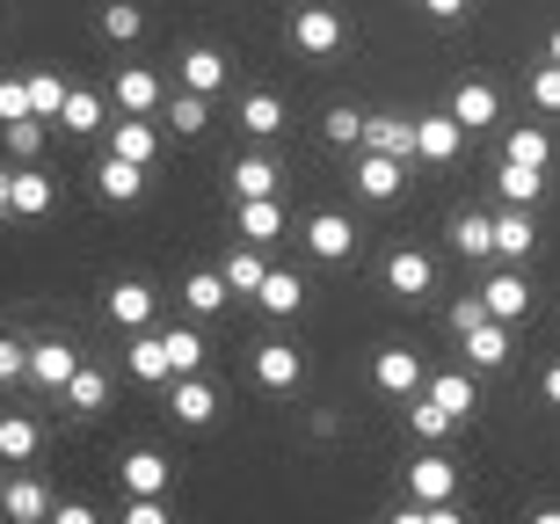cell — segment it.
<instances>
[{"label":"cell","instance_id":"6da1fadb","mask_svg":"<svg viewBox=\"0 0 560 524\" xmlns=\"http://www.w3.org/2000/svg\"><path fill=\"white\" fill-rule=\"evenodd\" d=\"M342 37H350V30H342V15H335L328 0H306V8L291 15V44H299V51H306L313 66L335 59V51H342Z\"/></svg>","mask_w":560,"mask_h":524},{"label":"cell","instance_id":"7a4b0ae2","mask_svg":"<svg viewBox=\"0 0 560 524\" xmlns=\"http://www.w3.org/2000/svg\"><path fill=\"white\" fill-rule=\"evenodd\" d=\"M408 168H416V161H400V153L357 147V197H372V205H394L400 189H408Z\"/></svg>","mask_w":560,"mask_h":524},{"label":"cell","instance_id":"3957f363","mask_svg":"<svg viewBox=\"0 0 560 524\" xmlns=\"http://www.w3.org/2000/svg\"><path fill=\"white\" fill-rule=\"evenodd\" d=\"M458 153H466V125H458L452 109L416 117V161H430V168H458Z\"/></svg>","mask_w":560,"mask_h":524},{"label":"cell","instance_id":"277c9868","mask_svg":"<svg viewBox=\"0 0 560 524\" xmlns=\"http://www.w3.org/2000/svg\"><path fill=\"white\" fill-rule=\"evenodd\" d=\"M161 394H167V416L183 422V430H205V422L219 416V386H211L205 372H183V379H167Z\"/></svg>","mask_w":560,"mask_h":524},{"label":"cell","instance_id":"5b68a950","mask_svg":"<svg viewBox=\"0 0 560 524\" xmlns=\"http://www.w3.org/2000/svg\"><path fill=\"white\" fill-rule=\"evenodd\" d=\"M248 379L262 386V394H291V386L306 379V357H299V342H255Z\"/></svg>","mask_w":560,"mask_h":524},{"label":"cell","instance_id":"8992f818","mask_svg":"<svg viewBox=\"0 0 560 524\" xmlns=\"http://www.w3.org/2000/svg\"><path fill=\"white\" fill-rule=\"evenodd\" d=\"M73 372H81V350H73L66 336H37L30 342V386H37V394H66Z\"/></svg>","mask_w":560,"mask_h":524},{"label":"cell","instance_id":"52a82bcc","mask_svg":"<svg viewBox=\"0 0 560 524\" xmlns=\"http://www.w3.org/2000/svg\"><path fill=\"white\" fill-rule=\"evenodd\" d=\"M422 379H430L422 350H378V357H372V386H378L386 400H408V394H422Z\"/></svg>","mask_w":560,"mask_h":524},{"label":"cell","instance_id":"ba28073f","mask_svg":"<svg viewBox=\"0 0 560 524\" xmlns=\"http://www.w3.org/2000/svg\"><path fill=\"white\" fill-rule=\"evenodd\" d=\"M480 299H488V314L510 321V328H517V321L532 314V284L517 277V263H495V270L480 277Z\"/></svg>","mask_w":560,"mask_h":524},{"label":"cell","instance_id":"9c48e42d","mask_svg":"<svg viewBox=\"0 0 560 524\" xmlns=\"http://www.w3.org/2000/svg\"><path fill=\"white\" fill-rule=\"evenodd\" d=\"M103 314L117 321V328H153V314H161V292L145 284V277H125V284H109V299H103Z\"/></svg>","mask_w":560,"mask_h":524},{"label":"cell","instance_id":"30bf717a","mask_svg":"<svg viewBox=\"0 0 560 524\" xmlns=\"http://www.w3.org/2000/svg\"><path fill=\"white\" fill-rule=\"evenodd\" d=\"M458 350H466V364H474V372H502V364H510V357H517V342H510V321H480V328H466V336H458Z\"/></svg>","mask_w":560,"mask_h":524},{"label":"cell","instance_id":"8fae6325","mask_svg":"<svg viewBox=\"0 0 560 524\" xmlns=\"http://www.w3.org/2000/svg\"><path fill=\"white\" fill-rule=\"evenodd\" d=\"M299 241H306L320 263H350V255H357V226L342 219V211H313L306 226H299Z\"/></svg>","mask_w":560,"mask_h":524},{"label":"cell","instance_id":"7c38bea8","mask_svg":"<svg viewBox=\"0 0 560 524\" xmlns=\"http://www.w3.org/2000/svg\"><path fill=\"white\" fill-rule=\"evenodd\" d=\"M488 226H495V263H524V255L539 248L532 205H502V211H488Z\"/></svg>","mask_w":560,"mask_h":524},{"label":"cell","instance_id":"4fadbf2b","mask_svg":"<svg viewBox=\"0 0 560 524\" xmlns=\"http://www.w3.org/2000/svg\"><path fill=\"white\" fill-rule=\"evenodd\" d=\"M422 394H430L452 422H474V408H480V379H474V364H466V372H430V379H422Z\"/></svg>","mask_w":560,"mask_h":524},{"label":"cell","instance_id":"5bb4252c","mask_svg":"<svg viewBox=\"0 0 560 524\" xmlns=\"http://www.w3.org/2000/svg\"><path fill=\"white\" fill-rule=\"evenodd\" d=\"M109 153H125V161H139V168H153L161 161V125L153 117H109Z\"/></svg>","mask_w":560,"mask_h":524},{"label":"cell","instance_id":"9a60e30c","mask_svg":"<svg viewBox=\"0 0 560 524\" xmlns=\"http://www.w3.org/2000/svg\"><path fill=\"white\" fill-rule=\"evenodd\" d=\"M408 496H416V503H452V496H458V466L444 459L436 444L422 452L416 466H408Z\"/></svg>","mask_w":560,"mask_h":524},{"label":"cell","instance_id":"2e32d148","mask_svg":"<svg viewBox=\"0 0 560 524\" xmlns=\"http://www.w3.org/2000/svg\"><path fill=\"white\" fill-rule=\"evenodd\" d=\"M444 109H452V117H458L466 131H495V125H502V95H495L488 81H458Z\"/></svg>","mask_w":560,"mask_h":524},{"label":"cell","instance_id":"e0dca14e","mask_svg":"<svg viewBox=\"0 0 560 524\" xmlns=\"http://www.w3.org/2000/svg\"><path fill=\"white\" fill-rule=\"evenodd\" d=\"M386 292H394V299L436 292V263H430L422 248H394V255H386Z\"/></svg>","mask_w":560,"mask_h":524},{"label":"cell","instance_id":"ac0fdd59","mask_svg":"<svg viewBox=\"0 0 560 524\" xmlns=\"http://www.w3.org/2000/svg\"><path fill=\"white\" fill-rule=\"evenodd\" d=\"M233 233L255 241V248H270L277 233H284V205L277 197H233Z\"/></svg>","mask_w":560,"mask_h":524},{"label":"cell","instance_id":"d6986e66","mask_svg":"<svg viewBox=\"0 0 560 524\" xmlns=\"http://www.w3.org/2000/svg\"><path fill=\"white\" fill-rule=\"evenodd\" d=\"M109 103L125 109V117H161V81H153V73H145V66H125V73H117V81H109Z\"/></svg>","mask_w":560,"mask_h":524},{"label":"cell","instance_id":"ffe728a7","mask_svg":"<svg viewBox=\"0 0 560 524\" xmlns=\"http://www.w3.org/2000/svg\"><path fill=\"white\" fill-rule=\"evenodd\" d=\"M0 510L15 524H44L51 517V488H44L37 474H8V481H0Z\"/></svg>","mask_w":560,"mask_h":524},{"label":"cell","instance_id":"44dd1931","mask_svg":"<svg viewBox=\"0 0 560 524\" xmlns=\"http://www.w3.org/2000/svg\"><path fill=\"white\" fill-rule=\"evenodd\" d=\"M125 372L139 379V386H167V379H175V364H167V342H161V336H145V328H131V342H125Z\"/></svg>","mask_w":560,"mask_h":524},{"label":"cell","instance_id":"7402d4cb","mask_svg":"<svg viewBox=\"0 0 560 524\" xmlns=\"http://www.w3.org/2000/svg\"><path fill=\"white\" fill-rule=\"evenodd\" d=\"M95 189H103V205H139L145 168L125 161V153H103V161H95Z\"/></svg>","mask_w":560,"mask_h":524},{"label":"cell","instance_id":"603a6c76","mask_svg":"<svg viewBox=\"0 0 560 524\" xmlns=\"http://www.w3.org/2000/svg\"><path fill=\"white\" fill-rule=\"evenodd\" d=\"M183 306H189L197 321L226 314V306H233V284H226V270H189V277H183Z\"/></svg>","mask_w":560,"mask_h":524},{"label":"cell","instance_id":"cb8c5ba5","mask_svg":"<svg viewBox=\"0 0 560 524\" xmlns=\"http://www.w3.org/2000/svg\"><path fill=\"white\" fill-rule=\"evenodd\" d=\"M277 183H284V168H277L270 153H241L226 168V189L233 197H277Z\"/></svg>","mask_w":560,"mask_h":524},{"label":"cell","instance_id":"d4e9b609","mask_svg":"<svg viewBox=\"0 0 560 524\" xmlns=\"http://www.w3.org/2000/svg\"><path fill=\"white\" fill-rule=\"evenodd\" d=\"M495 197L502 205H546V168H532V161H495Z\"/></svg>","mask_w":560,"mask_h":524},{"label":"cell","instance_id":"484cf974","mask_svg":"<svg viewBox=\"0 0 560 524\" xmlns=\"http://www.w3.org/2000/svg\"><path fill=\"white\" fill-rule=\"evenodd\" d=\"M44 452V430H37V416H22V408H8L0 416V459L8 466H30Z\"/></svg>","mask_w":560,"mask_h":524},{"label":"cell","instance_id":"4316f807","mask_svg":"<svg viewBox=\"0 0 560 524\" xmlns=\"http://www.w3.org/2000/svg\"><path fill=\"white\" fill-rule=\"evenodd\" d=\"M219 270H226L233 299H255V292H262V277H270L277 263H270V255H262V248H255V241H241V248H233L226 263H219Z\"/></svg>","mask_w":560,"mask_h":524},{"label":"cell","instance_id":"83f0119b","mask_svg":"<svg viewBox=\"0 0 560 524\" xmlns=\"http://www.w3.org/2000/svg\"><path fill=\"white\" fill-rule=\"evenodd\" d=\"M255 306H262L270 321H291L299 306H306V277H299V270H270V277H262V292H255Z\"/></svg>","mask_w":560,"mask_h":524},{"label":"cell","instance_id":"f1b7e54d","mask_svg":"<svg viewBox=\"0 0 560 524\" xmlns=\"http://www.w3.org/2000/svg\"><path fill=\"white\" fill-rule=\"evenodd\" d=\"M51 205H59V183L30 161V168H15V219H51Z\"/></svg>","mask_w":560,"mask_h":524},{"label":"cell","instance_id":"f546056e","mask_svg":"<svg viewBox=\"0 0 560 524\" xmlns=\"http://www.w3.org/2000/svg\"><path fill=\"white\" fill-rule=\"evenodd\" d=\"M364 147L416 161V117H400V109H386V117H364Z\"/></svg>","mask_w":560,"mask_h":524},{"label":"cell","instance_id":"4dcf8cb0","mask_svg":"<svg viewBox=\"0 0 560 524\" xmlns=\"http://www.w3.org/2000/svg\"><path fill=\"white\" fill-rule=\"evenodd\" d=\"M66 408H73V416H103V408H109V372H103V364H88V357H81V372L66 379Z\"/></svg>","mask_w":560,"mask_h":524},{"label":"cell","instance_id":"1f68e13d","mask_svg":"<svg viewBox=\"0 0 560 524\" xmlns=\"http://www.w3.org/2000/svg\"><path fill=\"white\" fill-rule=\"evenodd\" d=\"M59 125L73 131V139H95V131L109 125V95H95V88H73V95H66V109H59Z\"/></svg>","mask_w":560,"mask_h":524},{"label":"cell","instance_id":"d6a6232c","mask_svg":"<svg viewBox=\"0 0 560 524\" xmlns=\"http://www.w3.org/2000/svg\"><path fill=\"white\" fill-rule=\"evenodd\" d=\"M241 131H248V139H277V131H284V95L248 88V95H241Z\"/></svg>","mask_w":560,"mask_h":524},{"label":"cell","instance_id":"836d02e7","mask_svg":"<svg viewBox=\"0 0 560 524\" xmlns=\"http://www.w3.org/2000/svg\"><path fill=\"white\" fill-rule=\"evenodd\" d=\"M161 125L175 131V139H205V125H211V95H197V88H183L175 103H161Z\"/></svg>","mask_w":560,"mask_h":524},{"label":"cell","instance_id":"e575fe53","mask_svg":"<svg viewBox=\"0 0 560 524\" xmlns=\"http://www.w3.org/2000/svg\"><path fill=\"white\" fill-rule=\"evenodd\" d=\"M452 248L466 263H495V226H488V211H458L452 219Z\"/></svg>","mask_w":560,"mask_h":524},{"label":"cell","instance_id":"d590c367","mask_svg":"<svg viewBox=\"0 0 560 524\" xmlns=\"http://www.w3.org/2000/svg\"><path fill=\"white\" fill-rule=\"evenodd\" d=\"M183 88H197V95H219V88H226V51L189 44V51H183Z\"/></svg>","mask_w":560,"mask_h":524},{"label":"cell","instance_id":"8d00e7d4","mask_svg":"<svg viewBox=\"0 0 560 524\" xmlns=\"http://www.w3.org/2000/svg\"><path fill=\"white\" fill-rule=\"evenodd\" d=\"M117 481H125V496H161V488H167V459H161V452H125Z\"/></svg>","mask_w":560,"mask_h":524},{"label":"cell","instance_id":"74e56055","mask_svg":"<svg viewBox=\"0 0 560 524\" xmlns=\"http://www.w3.org/2000/svg\"><path fill=\"white\" fill-rule=\"evenodd\" d=\"M22 81H30V117H44V125H59V109H66V95H73V88H66L59 73H51V66H37V73H22Z\"/></svg>","mask_w":560,"mask_h":524},{"label":"cell","instance_id":"f35d334b","mask_svg":"<svg viewBox=\"0 0 560 524\" xmlns=\"http://www.w3.org/2000/svg\"><path fill=\"white\" fill-rule=\"evenodd\" d=\"M0 147H8V161H15V168L44 161V117H15V125H0Z\"/></svg>","mask_w":560,"mask_h":524},{"label":"cell","instance_id":"ab89813d","mask_svg":"<svg viewBox=\"0 0 560 524\" xmlns=\"http://www.w3.org/2000/svg\"><path fill=\"white\" fill-rule=\"evenodd\" d=\"M502 161H532V168H546V161H553V139H546V125H510V139H502Z\"/></svg>","mask_w":560,"mask_h":524},{"label":"cell","instance_id":"60d3db41","mask_svg":"<svg viewBox=\"0 0 560 524\" xmlns=\"http://www.w3.org/2000/svg\"><path fill=\"white\" fill-rule=\"evenodd\" d=\"M408 430H416L422 444H444V438H452V430H458V422L444 416V408H436L430 394H408Z\"/></svg>","mask_w":560,"mask_h":524},{"label":"cell","instance_id":"b9f144b4","mask_svg":"<svg viewBox=\"0 0 560 524\" xmlns=\"http://www.w3.org/2000/svg\"><path fill=\"white\" fill-rule=\"evenodd\" d=\"M103 37L109 44H139L145 37V8H139V0H109V8H103Z\"/></svg>","mask_w":560,"mask_h":524},{"label":"cell","instance_id":"7bdbcfd3","mask_svg":"<svg viewBox=\"0 0 560 524\" xmlns=\"http://www.w3.org/2000/svg\"><path fill=\"white\" fill-rule=\"evenodd\" d=\"M161 342H167L175 379H183V372H205V336H197V328H161Z\"/></svg>","mask_w":560,"mask_h":524},{"label":"cell","instance_id":"ee69618b","mask_svg":"<svg viewBox=\"0 0 560 524\" xmlns=\"http://www.w3.org/2000/svg\"><path fill=\"white\" fill-rule=\"evenodd\" d=\"M320 131H328V147H364V109L335 103L328 117H320Z\"/></svg>","mask_w":560,"mask_h":524},{"label":"cell","instance_id":"f6af8a7d","mask_svg":"<svg viewBox=\"0 0 560 524\" xmlns=\"http://www.w3.org/2000/svg\"><path fill=\"white\" fill-rule=\"evenodd\" d=\"M532 109H539V117H560V66L553 59L532 73Z\"/></svg>","mask_w":560,"mask_h":524},{"label":"cell","instance_id":"bcb514c9","mask_svg":"<svg viewBox=\"0 0 560 524\" xmlns=\"http://www.w3.org/2000/svg\"><path fill=\"white\" fill-rule=\"evenodd\" d=\"M22 379H30V342L0 336V386H22Z\"/></svg>","mask_w":560,"mask_h":524},{"label":"cell","instance_id":"7dc6e473","mask_svg":"<svg viewBox=\"0 0 560 524\" xmlns=\"http://www.w3.org/2000/svg\"><path fill=\"white\" fill-rule=\"evenodd\" d=\"M480 321H488V299H480V292H458L452 299V336H466V328H480Z\"/></svg>","mask_w":560,"mask_h":524},{"label":"cell","instance_id":"c3c4849f","mask_svg":"<svg viewBox=\"0 0 560 524\" xmlns=\"http://www.w3.org/2000/svg\"><path fill=\"white\" fill-rule=\"evenodd\" d=\"M15 117H30V81H0V125H15Z\"/></svg>","mask_w":560,"mask_h":524},{"label":"cell","instance_id":"681fc988","mask_svg":"<svg viewBox=\"0 0 560 524\" xmlns=\"http://www.w3.org/2000/svg\"><path fill=\"white\" fill-rule=\"evenodd\" d=\"M125 524H167V503H161V496H131V503H125Z\"/></svg>","mask_w":560,"mask_h":524},{"label":"cell","instance_id":"f907efd6","mask_svg":"<svg viewBox=\"0 0 560 524\" xmlns=\"http://www.w3.org/2000/svg\"><path fill=\"white\" fill-rule=\"evenodd\" d=\"M466 8H474V0H422V15H430V22H458Z\"/></svg>","mask_w":560,"mask_h":524},{"label":"cell","instance_id":"816d5d0a","mask_svg":"<svg viewBox=\"0 0 560 524\" xmlns=\"http://www.w3.org/2000/svg\"><path fill=\"white\" fill-rule=\"evenodd\" d=\"M51 524H95V510L88 503H51Z\"/></svg>","mask_w":560,"mask_h":524},{"label":"cell","instance_id":"f5cc1de1","mask_svg":"<svg viewBox=\"0 0 560 524\" xmlns=\"http://www.w3.org/2000/svg\"><path fill=\"white\" fill-rule=\"evenodd\" d=\"M0 219H15V161L0 168Z\"/></svg>","mask_w":560,"mask_h":524},{"label":"cell","instance_id":"db71d44e","mask_svg":"<svg viewBox=\"0 0 560 524\" xmlns=\"http://www.w3.org/2000/svg\"><path fill=\"white\" fill-rule=\"evenodd\" d=\"M539 400H546V408H560V364H546V372H539Z\"/></svg>","mask_w":560,"mask_h":524},{"label":"cell","instance_id":"11a10c76","mask_svg":"<svg viewBox=\"0 0 560 524\" xmlns=\"http://www.w3.org/2000/svg\"><path fill=\"white\" fill-rule=\"evenodd\" d=\"M546 59L560 66V22H553V30H546Z\"/></svg>","mask_w":560,"mask_h":524}]
</instances>
